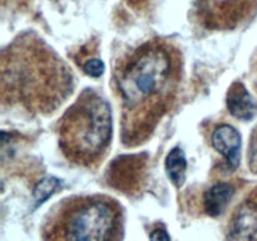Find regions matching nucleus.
I'll return each instance as SVG.
<instances>
[{
  "label": "nucleus",
  "mask_w": 257,
  "mask_h": 241,
  "mask_svg": "<svg viewBox=\"0 0 257 241\" xmlns=\"http://www.w3.org/2000/svg\"><path fill=\"white\" fill-rule=\"evenodd\" d=\"M122 206L105 195L73 196L58 203L42 228L43 241H120Z\"/></svg>",
  "instance_id": "3"
},
{
  "label": "nucleus",
  "mask_w": 257,
  "mask_h": 241,
  "mask_svg": "<svg viewBox=\"0 0 257 241\" xmlns=\"http://www.w3.org/2000/svg\"><path fill=\"white\" fill-rule=\"evenodd\" d=\"M183 60L180 49L163 39L145 43L127 55L114 74L122 109V141L128 147L146 142L180 90Z\"/></svg>",
  "instance_id": "1"
},
{
  "label": "nucleus",
  "mask_w": 257,
  "mask_h": 241,
  "mask_svg": "<svg viewBox=\"0 0 257 241\" xmlns=\"http://www.w3.org/2000/svg\"><path fill=\"white\" fill-rule=\"evenodd\" d=\"M256 0H197L196 13L201 24L210 30H235L247 22Z\"/></svg>",
  "instance_id": "5"
},
{
  "label": "nucleus",
  "mask_w": 257,
  "mask_h": 241,
  "mask_svg": "<svg viewBox=\"0 0 257 241\" xmlns=\"http://www.w3.org/2000/svg\"><path fill=\"white\" fill-rule=\"evenodd\" d=\"M227 241H257V202L245 200L231 216Z\"/></svg>",
  "instance_id": "6"
},
{
  "label": "nucleus",
  "mask_w": 257,
  "mask_h": 241,
  "mask_svg": "<svg viewBox=\"0 0 257 241\" xmlns=\"http://www.w3.org/2000/svg\"><path fill=\"white\" fill-rule=\"evenodd\" d=\"M73 89V75L64 60L39 37L19 35L2 54V98L30 112L57 109Z\"/></svg>",
  "instance_id": "2"
},
{
  "label": "nucleus",
  "mask_w": 257,
  "mask_h": 241,
  "mask_svg": "<svg viewBox=\"0 0 257 241\" xmlns=\"http://www.w3.org/2000/svg\"><path fill=\"white\" fill-rule=\"evenodd\" d=\"M60 186L59 180L54 177H48L40 181L34 188V198L37 201V205L43 203L49 196H52L55 192L58 187Z\"/></svg>",
  "instance_id": "11"
},
{
  "label": "nucleus",
  "mask_w": 257,
  "mask_h": 241,
  "mask_svg": "<svg viewBox=\"0 0 257 241\" xmlns=\"http://www.w3.org/2000/svg\"><path fill=\"white\" fill-rule=\"evenodd\" d=\"M233 187L230 183H217L208 188L203 197V206L207 215L217 216L222 212L233 197Z\"/></svg>",
  "instance_id": "9"
},
{
  "label": "nucleus",
  "mask_w": 257,
  "mask_h": 241,
  "mask_svg": "<svg viewBox=\"0 0 257 241\" xmlns=\"http://www.w3.org/2000/svg\"><path fill=\"white\" fill-rule=\"evenodd\" d=\"M186 170H187V161L185 153L180 147L173 148L166 158V171L176 187H181L185 182Z\"/></svg>",
  "instance_id": "10"
},
{
  "label": "nucleus",
  "mask_w": 257,
  "mask_h": 241,
  "mask_svg": "<svg viewBox=\"0 0 257 241\" xmlns=\"http://www.w3.org/2000/svg\"><path fill=\"white\" fill-rule=\"evenodd\" d=\"M83 70L90 77H100L104 72V63L98 58H92L83 64Z\"/></svg>",
  "instance_id": "12"
},
{
  "label": "nucleus",
  "mask_w": 257,
  "mask_h": 241,
  "mask_svg": "<svg viewBox=\"0 0 257 241\" xmlns=\"http://www.w3.org/2000/svg\"><path fill=\"white\" fill-rule=\"evenodd\" d=\"M250 166H252L253 170L257 171V131L250 143Z\"/></svg>",
  "instance_id": "13"
},
{
  "label": "nucleus",
  "mask_w": 257,
  "mask_h": 241,
  "mask_svg": "<svg viewBox=\"0 0 257 241\" xmlns=\"http://www.w3.org/2000/svg\"><path fill=\"white\" fill-rule=\"evenodd\" d=\"M151 241H171V238L165 228H156L151 233Z\"/></svg>",
  "instance_id": "14"
},
{
  "label": "nucleus",
  "mask_w": 257,
  "mask_h": 241,
  "mask_svg": "<svg viewBox=\"0 0 257 241\" xmlns=\"http://www.w3.org/2000/svg\"><path fill=\"white\" fill-rule=\"evenodd\" d=\"M227 107L228 110L240 119H251L256 113V104L252 97L240 82H235L228 89Z\"/></svg>",
  "instance_id": "8"
},
{
  "label": "nucleus",
  "mask_w": 257,
  "mask_h": 241,
  "mask_svg": "<svg viewBox=\"0 0 257 241\" xmlns=\"http://www.w3.org/2000/svg\"><path fill=\"white\" fill-rule=\"evenodd\" d=\"M59 146L70 162L90 167L107 153L112 140V110L94 89H84L59 122Z\"/></svg>",
  "instance_id": "4"
},
{
  "label": "nucleus",
  "mask_w": 257,
  "mask_h": 241,
  "mask_svg": "<svg viewBox=\"0 0 257 241\" xmlns=\"http://www.w3.org/2000/svg\"><path fill=\"white\" fill-rule=\"evenodd\" d=\"M213 148L220 152L227 161L230 168H236L240 161L241 136L235 127L230 125H221L215 128L211 140Z\"/></svg>",
  "instance_id": "7"
}]
</instances>
